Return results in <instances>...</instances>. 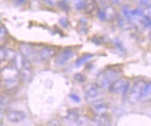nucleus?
Returning <instances> with one entry per match:
<instances>
[{
	"label": "nucleus",
	"mask_w": 151,
	"mask_h": 126,
	"mask_svg": "<svg viewBox=\"0 0 151 126\" xmlns=\"http://www.w3.org/2000/svg\"><path fill=\"white\" fill-rule=\"evenodd\" d=\"M129 83L123 78H118L109 87V90L112 93L116 95L126 94L129 91Z\"/></svg>",
	"instance_id": "4"
},
{
	"label": "nucleus",
	"mask_w": 151,
	"mask_h": 126,
	"mask_svg": "<svg viewBox=\"0 0 151 126\" xmlns=\"http://www.w3.org/2000/svg\"><path fill=\"white\" fill-rule=\"evenodd\" d=\"M151 99V82L146 84L143 88L141 93V99L144 101L149 100Z\"/></svg>",
	"instance_id": "14"
},
{
	"label": "nucleus",
	"mask_w": 151,
	"mask_h": 126,
	"mask_svg": "<svg viewBox=\"0 0 151 126\" xmlns=\"http://www.w3.org/2000/svg\"><path fill=\"white\" fill-rule=\"evenodd\" d=\"M32 68L22 67L19 70V78L20 80L24 83L29 82L32 76Z\"/></svg>",
	"instance_id": "10"
},
{
	"label": "nucleus",
	"mask_w": 151,
	"mask_h": 126,
	"mask_svg": "<svg viewBox=\"0 0 151 126\" xmlns=\"http://www.w3.org/2000/svg\"><path fill=\"white\" fill-rule=\"evenodd\" d=\"M80 116L78 110L76 109H73L68 112L67 115L65 116V120L68 123H76Z\"/></svg>",
	"instance_id": "13"
},
{
	"label": "nucleus",
	"mask_w": 151,
	"mask_h": 126,
	"mask_svg": "<svg viewBox=\"0 0 151 126\" xmlns=\"http://www.w3.org/2000/svg\"><path fill=\"white\" fill-rule=\"evenodd\" d=\"M89 122V119H88V117L86 116H80L78 117L77 121H76V124L77 125H86L87 123H88Z\"/></svg>",
	"instance_id": "20"
},
{
	"label": "nucleus",
	"mask_w": 151,
	"mask_h": 126,
	"mask_svg": "<svg viewBox=\"0 0 151 126\" xmlns=\"http://www.w3.org/2000/svg\"><path fill=\"white\" fill-rule=\"evenodd\" d=\"M55 54L56 50L52 47H43L39 51H38V60L41 62H46L54 57Z\"/></svg>",
	"instance_id": "6"
},
{
	"label": "nucleus",
	"mask_w": 151,
	"mask_h": 126,
	"mask_svg": "<svg viewBox=\"0 0 151 126\" xmlns=\"http://www.w3.org/2000/svg\"><path fill=\"white\" fill-rule=\"evenodd\" d=\"M146 83L143 80H139L134 83L128 95V100L130 104H135L140 100L141 93Z\"/></svg>",
	"instance_id": "2"
},
{
	"label": "nucleus",
	"mask_w": 151,
	"mask_h": 126,
	"mask_svg": "<svg viewBox=\"0 0 151 126\" xmlns=\"http://www.w3.org/2000/svg\"><path fill=\"white\" fill-rule=\"evenodd\" d=\"M74 79L76 81H77L78 82H80V83H82L83 82L85 81V77L83 74H80V73H78V74H76L74 75Z\"/></svg>",
	"instance_id": "23"
},
{
	"label": "nucleus",
	"mask_w": 151,
	"mask_h": 126,
	"mask_svg": "<svg viewBox=\"0 0 151 126\" xmlns=\"http://www.w3.org/2000/svg\"><path fill=\"white\" fill-rule=\"evenodd\" d=\"M93 55H92V54H86V55H85L83 56V57H81L79 58V59L76 62V65L77 66V67H79V66H81L82 65H83L86 63H87L88 60H91L92 58H93Z\"/></svg>",
	"instance_id": "17"
},
{
	"label": "nucleus",
	"mask_w": 151,
	"mask_h": 126,
	"mask_svg": "<svg viewBox=\"0 0 151 126\" xmlns=\"http://www.w3.org/2000/svg\"><path fill=\"white\" fill-rule=\"evenodd\" d=\"M69 97H70V98L72 99L73 102H81V98L78 97V95H76V94H74V93H71L69 95Z\"/></svg>",
	"instance_id": "25"
},
{
	"label": "nucleus",
	"mask_w": 151,
	"mask_h": 126,
	"mask_svg": "<svg viewBox=\"0 0 151 126\" xmlns=\"http://www.w3.org/2000/svg\"><path fill=\"white\" fill-rule=\"evenodd\" d=\"M6 118L11 123H20L27 118V114L22 111L14 110L7 113Z\"/></svg>",
	"instance_id": "7"
},
{
	"label": "nucleus",
	"mask_w": 151,
	"mask_h": 126,
	"mask_svg": "<svg viewBox=\"0 0 151 126\" xmlns=\"http://www.w3.org/2000/svg\"><path fill=\"white\" fill-rule=\"evenodd\" d=\"M74 56V53L70 49L63 50L56 58L55 63L58 65H63L70 61Z\"/></svg>",
	"instance_id": "9"
},
{
	"label": "nucleus",
	"mask_w": 151,
	"mask_h": 126,
	"mask_svg": "<svg viewBox=\"0 0 151 126\" xmlns=\"http://www.w3.org/2000/svg\"><path fill=\"white\" fill-rule=\"evenodd\" d=\"M60 23H61V25L62 26H64V27H67L68 25V21L66 19V18H62L61 20H60Z\"/></svg>",
	"instance_id": "27"
},
{
	"label": "nucleus",
	"mask_w": 151,
	"mask_h": 126,
	"mask_svg": "<svg viewBox=\"0 0 151 126\" xmlns=\"http://www.w3.org/2000/svg\"><path fill=\"white\" fill-rule=\"evenodd\" d=\"M20 53L24 57L31 60H38V52L32 45L28 44H20L19 46Z\"/></svg>",
	"instance_id": "5"
},
{
	"label": "nucleus",
	"mask_w": 151,
	"mask_h": 126,
	"mask_svg": "<svg viewBox=\"0 0 151 126\" xmlns=\"http://www.w3.org/2000/svg\"><path fill=\"white\" fill-rule=\"evenodd\" d=\"M5 61H0V74L2 73V71L6 67V65L4 63Z\"/></svg>",
	"instance_id": "28"
},
{
	"label": "nucleus",
	"mask_w": 151,
	"mask_h": 126,
	"mask_svg": "<svg viewBox=\"0 0 151 126\" xmlns=\"http://www.w3.org/2000/svg\"><path fill=\"white\" fill-rule=\"evenodd\" d=\"M83 10L88 14H93L95 11L98 12L99 10H97V4L95 0H86Z\"/></svg>",
	"instance_id": "12"
},
{
	"label": "nucleus",
	"mask_w": 151,
	"mask_h": 126,
	"mask_svg": "<svg viewBox=\"0 0 151 126\" xmlns=\"http://www.w3.org/2000/svg\"><path fill=\"white\" fill-rule=\"evenodd\" d=\"M19 84V78L18 76L9 77V78H5L4 81V86L8 90H11L16 88Z\"/></svg>",
	"instance_id": "11"
},
{
	"label": "nucleus",
	"mask_w": 151,
	"mask_h": 126,
	"mask_svg": "<svg viewBox=\"0 0 151 126\" xmlns=\"http://www.w3.org/2000/svg\"><path fill=\"white\" fill-rule=\"evenodd\" d=\"M2 116H3V114H2V112H1V111H0V119H1V118H2Z\"/></svg>",
	"instance_id": "30"
},
{
	"label": "nucleus",
	"mask_w": 151,
	"mask_h": 126,
	"mask_svg": "<svg viewBox=\"0 0 151 126\" xmlns=\"http://www.w3.org/2000/svg\"><path fill=\"white\" fill-rule=\"evenodd\" d=\"M105 15V20H110L116 16V10L111 6H107L104 9H103Z\"/></svg>",
	"instance_id": "16"
},
{
	"label": "nucleus",
	"mask_w": 151,
	"mask_h": 126,
	"mask_svg": "<svg viewBox=\"0 0 151 126\" xmlns=\"http://www.w3.org/2000/svg\"><path fill=\"white\" fill-rule=\"evenodd\" d=\"M58 4H59L60 8H61L62 10L65 11V10H67L68 8H69V6H68L67 3L65 1H64V0H62V1H60Z\"/></svg>",
	"instance_id": "24"
},
{
	"label": "nucleus",
	"mask_w": 151,
	"mask_h": 126,
	"mask_svg": "<svg viewBox=\"0 0 151 126\" xmlns=\"http://www.w3.org/2000/svg\"><path fill=\"white\" fill-rule=\"evenodd\" d=\"M93 121L94 123H97L98 125H106L110 124V120L105 114H101V115H95Z\"/></svg>",
	"instance_id": "15"
},
{
	"label": "nucleus",
	"mask_w": 151,
	"mask_h": 126,
	"mask_svg": "<svg viewBox=\"0 0 151 126\" xmlns=\"http://www.w3.org/2000/svg\"><path fill=\"white\" fill-rule=\"evenodd\" d=\"M7 48L5 47H0V61H6Z\"/></svg>",
	"instance_id": "21"
},
{
	"label": "nucleus",
	"mask_w": 151,
	"mask_h": 126,
	"mask_svg": "<svg viewBox=\"0 0 151 126\" xmlns=\"http://www.w3.org/2000/svg\"><path fill=\"white\" fill-rule=\"evenodd\" d=\"M91 109L95 114V115H101L106 113L108 106L104 102L101 100V99H99L92 102Z\"/></svg>",
	"instance_id": "8"
},
{
	"label": "nucleus",
	"mask_w": 151,
	"mask_h": 126,
	"mask_svg": "<svg viewBox=\"0 0 151 126\" xmlns=\"http://www.w3.org/2000/svg\"><path fill=\"white\" fill-rule=\"evenodd\" d=\"M74 1V6L77 11H82L84 9L85 1L86 0H73Z\"/></svg>",
	"instance_id": "19"
},
{
	"label": "nucleus",
	"mask_w": 151,
	"mask_h": 126,
	"mask_svg": "<svg viewBox=\"0 0 151 126\" xmlns=\"http://www.w3.org/2000/svg\"><path fill=\"white\" fill-rule=\"evenodd\" d=\"M18 53L15 51L13 49H7L6 51V61L7 62H11L14 60V59L16 58Z\"/></svg>",
	"instance_id": "18"
},
{
	"label": "nucleus",
	"mask_w": 151,
	"mask_h": 126,
	"mask_svg": "<svg viewBox=\"0 0 151 126\" xmlns=\"http://www.w3.org/2000/svg\"><path fill=\"white\" fill-rule=\"evenodd\" d=\"M26 0H16V3L17 4V5L18 6H20V5H22L23 4L25 3Z\"/></svg>",
	"instance_id": "29"
},
{
	"label": "nucleus",
	"mask_w": 151,
	"mask_h": 126,
	"mask_svg": "<svg viewBox=\"0 0 151 126\" xmlns=\"http://www.w3.org/2000/svg\"><path fill=\"white\" fill-rule=\"evenodd\" d=\"M9 104V100L4 96L0 95V107H6Z\"/></svg>",
	"instance_id": "22"
},
{
	"label": "nucleus",
	"mask_w": 151,
	"mask_h": 126,
	"mask_svg": "<svg viewBox=\"0 0 151 126\" xmlns=\"http://www.w3.org/2000/svg\"><path fill=\"white\" fill-rule=\"evenodd\" d=\"M121 76V71L118 69L108 68L99 73L97 76L96 84L101 89H106L109 88L111 84L115 81L120 78Z\"/></svg>",
	"instance_id": "1"
},
{
	"label": "nucleus",
	"mask_w": 151,
	"mask_h": 126,
	"mask_svg": "<svg viewBox=\"0 0 151 126\" xmlns=\"http://www.w3.org/2000/svg\"><path fill=\"white\" fill-rule=\"evenodd\" d=\"M7 34V30L4 26H0V37H3Z\"/></svg>",
	"instance_id": "26"
},
{
	"label": "nucleus",
	"mask_w": 151,
	"mask_h": 126,
	"mask_svg": "<svg viewBox=\"0 0 151 126\" xmlns=\"http://www.w3.org/2000/svg\"><path fill=\"white\" fill-rule=\"evenodd\" d=\"M100 90L101 88L96 83H90L86 84L83 88V92L87 100L90 102H93L99 99Z\"/></svg>",
	"instance_id": "3"
}]
</instances>
